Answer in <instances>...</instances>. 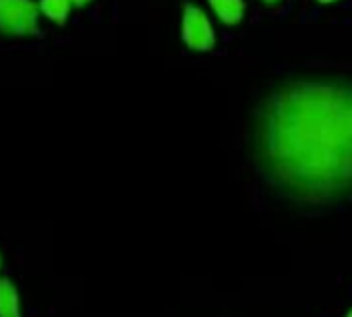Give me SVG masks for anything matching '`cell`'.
Here are the masks:
<instances>
[{
  "instance_id": "obj_1",
  "label": "cell",
  "mask_w": 352,
  "mask_h": 317,
  "mask_svg": "<svg viewBox=\"0 0 352 317\" xmlns=\"http://www.w3.org/2000/svg\"><path fill=\"white\" fill-rule=\"evenodd\" d=\"M253 155L267 183L300 206L352 195V81L298 77L276 85L253 114Z\"/></svg>"
},
{
  "instance_id": "obj_2",
  "label": "cell",
  "mask_w": 352,
  "mask_h": 317,
  "mask_svg": "<svg viewBox=\"0 0 352 317\" xmlns=\"http://www.w3.org/2000/svg\"><path fill=\"white\" fill-rule=\"evenodd\" d=\"M40 5L34 0H0V32L7 36H36Z\"/></svg>"
},
{
  "instance_id": "obj_3",
  "label": "cell",
  "mask_w": 352,
  "mask_h": 317,
  "mask_svg": "<svg viewBox=\"0 0 352 317\" xmlns=\"http://www.w3.org/2000/svg\"><path fill=\"white\" fill-rule=\"evenodd\" d=\"M183 40L195 52H208L216 46V32L206 15L195 5H185L183 9Z\"/></svg>"
},
{
  "instance_id": "obj_4",
  "label": "cell",
  "mask_w": 352,
  "mask_h": 317,
  "mask_svg": "<svg viewBox=\"0 0 352 317\" xmlns=\"http://www.w3.org/2000/svg\"><path fill=\"white\" fill-rule=\"evenodd\" d=\"M0 317H23L19 290L11 278H0Z\"/></svg>"
},
{
  "instance_id": "obj_5",
  "label": "cell",
  "mask_w": 352,
  "mask_h": 317,
  "mask_svg": "<svg viewBox=\"0 0 352 317\" xmlns=\"http://www.w3.org/2000/svg\"><path fill=\"white\" fill-rule=\"evenodd\" d=\"M208 3L224 25L241 23L245 17V11H247L245 0H208Z\"/></svg>"
},
{
  "instance_id": "obj_6",
  "label": "cell",
  "mask_w": 352,
  "mask_h": 317,
  "mask_svg": "<svg viewBox=\"0 0 352 317\" xmlns=\"http://www.w3.org/2000/svg\"><path fill=\"white\" fill-rule=\"evenodd\" d=\"M71 0H40V11L54 23L63 25L71 13Z\"/></svg>"
},
{
  "instance_id": "obj_7",
  "label": "cell",
  "mask_w": 352,
  "mask_h": 317,
  "mask_svg": "<svg viewBox=\"0 0 352 317\" xmlns=\"http://www.w3.org/2000/svg\"><path fill=\"white\" fill-rule=\"evenodd\" d=\"M71 3H73L75 7H85V5L91 3V0H71Z\"/></svg>"
},
{
  "instance_id": "obj_8",
  "label": "cell",
  "mask_w": 352,
  "mask_h": 317,
  "mask_svg": "<svg viewBox=\"0 0 352 317\" xmlns=\"http://www.w3.org/2000/svg\"><path fill=\"white\" fill-rule=\"evenodd\" d=\"M321 5H329V3H336V0H319Z\"/></svg>"
},
{
  "instance_id": "obj_9",
  "label": "cell",
  "mask_w": 352,
  "mask_h": 317,
  "mask_svg": "<svg viewBox=\"0 0 352 317\" xmlns=\"http://www.w3.org/2000/svg\"><path fill=\"white\" fill-rule=\"evenodd\" d=\"M263 3H267V5H276V3H280V0H263Z\"/></svg>"
},
{
  "instance_id": "obj_10",
  "label": "cell",
  "mask_w": 352,
  "mask_h": 317,
  "mask_svg": "<svg viewBox=\"0 0 352 317\" xmlns=\"http://www.w3.org/2000/svg\"><path fill=\"white\" fill-rule=\"evenodd\" d=\"M346 317H352V309H350V313H348V315H346Z\"/></svg>"
},
{
  "instance_id": "obj_11",
  "label": "cell",
  "mask_w": 352,
  "mask_h": 317,
  "mask_svg": "<svg viewBox=\"0 0 352 317\" xmlns=\"http://www.w3.org/2000/svg\"><path fill=\"white\" fill-rule=\"evenodd\" d=\"M0 265H3V257H0Z\"/></svg>"
}]
</instances>
